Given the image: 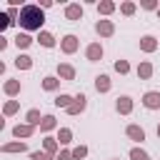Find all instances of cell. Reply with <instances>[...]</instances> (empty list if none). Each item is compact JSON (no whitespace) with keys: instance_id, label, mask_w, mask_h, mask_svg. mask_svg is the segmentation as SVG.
Segmentation results:
<instances>
[{"instance_id":"1","label":"cell","mask_w":160,"mask_h":160,"mask_svg":"<svg viewBox=\"0 0 160 160\" xmlns=\"http://www.w3.org/2000/svg\"><path fill=\"white\" fill-rule=\"evenodd\" d=\"M25 30H40L42 22H45V12L40 5H25L20 10V20H18Z\"/></svg>"},{"instance_id":"2","label":"cell","mask_w":160,"mask_h":160,"mask_svg":"<svg viewBox=\"0 0 160 160\" xmlns=\"http://www.w3.org/2000/svg\"><path fill=\"white\" fill-rule=\"evenodd\" d=\"M142 105H145L148 110H160V92H158V90H148V92L142 95Z\"/></svg>"},{"instance_id":"3","label":"cell","mask_w":160,"mask_h":160,"mask_svg":"<svg viewBox=\"0 0 160 160\" xmlns=\"http://www.w3.org/2000/svg\"><path fill=\"white\" fill-rule=\"evenodd\" d=\"M78 45H80V42H78L75 35H65V38L60 40V50H62L65 55H72V52L78 50Z\"/></svg>"},{"instance_id":"4","label":"cell","mask_w":160,"mask_h":160,"mask_svg":"<svg viewBox=\"0 0 160 160\" xmlns=\"http://www.w3.org/2000/svg\"><path fill=\"white\" fill-rule=\"evenodd\" d=\"M115 110H118L120 115H130V112H132V98L120 95V98H118V102H115Z\"/></svg>"},{"instance_id":"5","label":"cell","mask_w":160,"mask_h":160,"mask_svg":"<svg viewBox=\"0 0 160 160\" xmlns=\"http://www.w3.org/2000/svg\"><path fill=\"white\" fill-rule=\"evenodd\" d=\"M85 108H88V98H85V95L80 92V95H78V98L72 100V105L68 108V115H80V112H82Z\"/></svg>"},{"instance_id":"6","label":"cell","mask_w":160,"mask_h":160,"mask_svg":"<svg viewBox=\"0 0 160 160\" xmlns=\"http://www.w3.org/2000/svg\"><path fill=\"white\" fill-rule=\"evenodd\" d=\"M85 58H88L90 62H98V60L102 58V45H100V42H90L88 50H85Z\"/></svg>"},{"instance_id":"7","label":"cell","mask_w":160,"mask_h":160,"mask_svg":"<svg viewBox=\"0 0 160 160\" xmlns=\"http://www.w3.org/2000/svg\"><path fill=\"white\" fill-rule=\"evenodd\" d=\"M95 32H98V35H102V38H110V35L115 32V25H112L110 20H98V25H95Z\"/></svg>"},{"instance_id":"8","label":"cell","mask_w":160,"mask_h":160,"mask_svg":"<svg viewBox=\"0 0 160 160\" xmlns=\"http://www.w3.org/2000/svg\"><path fill=\"white\" fill-rule=\"evenodd\" d=\"M140 50H142V52H155V50H158V40H155L152 35H142V38H140Z\"/></svg>"},{"instance_id":"9","label":"cell","mask_w":160,"mask_h":160,"mask_svg":"<svg viewBox=\"0 0 160 160\" xmlns=\"http://www.w3.org/2000/svg\"><path fill=\"white\" fill-rule=\"evenodd\" d=\"M125 132H128V138L135 140V142H142V140H145V130H142L140 125H128Z\"/></svg>"},{"instance_id":"10","label":"cell","mask_w":160,"mask_h":160,"mask_svg":"<svg viewBox=\"0 0 160 160\" xmlns=\"http://www.w3.org/2000/svg\"><path fill=\"white\" fill-rule=\"evenodd\" d=\"M65 18H68V20H72V22H75V20H80V18H82V5H78V2L68 5V8H65Z\"/></svg>"},{"instance_id":"11","label":"cell","mask_w":160,"mask_h":160,"mask_svg":"<svg viewBox=\"0 0 160 160\" xmlns=\"http://www.w3.org/2000/svg\"><path fill=\"white\" fill-rule=\"evenodd\" d=\"M58 75H60L62 80H75V68L68 65V62H60V65H58Z\"/></svg>"},{"instance_id":"12","label":"cell","mask_w":160,"mask_h":160,"mask_svg":"<svg viewBox=\"0 0 160 160\" xmlns=\"http://www.w3.org/2000/svg\"><path fill=\"white\" fill-rule=\"evenodd\" d=\"M32 132H35V125H28V122H25V125H15V128H12V135H15V138H30Z\"/></svg>"},{"instance_id":"13","label":"cell","mask_w":160,"mask_h":160,"mask_svg":"<svg viewBox=\"0 0 160 160\" xmlns=\"http://www.w3.org/2000/svg\"><path fill=\"white\" fill-rule=\"evenodd\" d=\"M38 42H40L42 48H55V38H52L48 30H40V35H38Z\"/></svg>"},{"instance_id":"14","label":"cell","mask_w":160,"mask_h":160,"mask_svg":"<svg viewBox=\"0 0 160 160\" xmlns=\"http://www.w3.org/2000/svg\"><path fill=\"white\" fill-rule=\"evenodd\" d=\"M95 90L98 92H108L110 90V78L108 75H98L95 78Z\"/></svg>"},{"instance_id":"15","label":"cell","mask_w":160,"mask_h":160,"mask_svg":"<svg viewBox=\"0 0 160 160\" xmlns=\"http://www.w3.org/2000/svg\"><path fill=\"white\" fill-rule=\"evenodd\" d=\"M2 90H5V95H18L22 90V85H20V80H8L2 85Z\"/></svg>"},{"instance_id":"16","label":"cell","mask_w":160,"mask_h":160,"mask_svg":"<svg viewBox=\"0 0 160 160\" xmlns=\"http://www.w3.org/2000/svg\"><path fill=\"white\" fill-rule=\"evenodd\" d=\"M15 68L30 70V68H32V58H30V55H18V58H15Z\"/></svg>"},{"instance_id":"17","label":"cell","mask_w":160,"mask_h":160,"mask_svg":"<svg viewBox=\"0 0 160 160\" xmlns=\"http://www.w3.org/2000/svg\"><path fill=\"white\" fill-rule=\"evenodd\" d=\"M28 145L25 142H5L2 145V152H25Z\"/></svg>"},{"instance_id":"18","label":"cell","mask_w":160,"mask_h":160,"mask_svg":"<svg viewBox=\"0 0 160 160\" xmlns=\"http://www.w3.org/2000/svg\"><path fill=\"white\" fill-rule=\"evenodd\" d=\"M138 75H140L142 80H148V78L152 75V62H148V60L140 62V65H138Z\"/></svg>"},{"instance_id":"19","label":"cell","mask_w":160,"mask_h":160,"mask_svg":"<svg viewBox=\"0 0 160 160\" xmlns=\"http://www.w3.org/2000/svg\"><path fill=\"white\" fill-rule=\"evenodd\" d=\"M58 88H60V80L58 78H52V75L42 78V90H58Z\"/></svg>"},{"instance_id":"20","label":"cell","mask_w":160,"mask_h":160,"mask_svg":"<svg viewBox=\"0 0 160 160\" xmlns=\"http://www.w3.org/2000/svg\"><path fill=\"white\" fill-rule=\"evenodd\" d=\"M72 100H75V98H70V95H58L52 102H55V108H65V110H68V108L72 105Z\"/></svg>"},{"instance_id":"21","label":"cell","mask_w":160,"mask_h":160,"mask_svg":"<svg viewBox=\"0 0 160 160\" xmlns=\"http://www.w3.org/2000/svg\"><path fill=\"white\" fill-rule=\"evenodd\" d=\"M25 120H28V125H40L42 122V118H40V110H28V115H25Z\"/></svg>"},{"instance_id":"22","label":"cell","mask_w":160,"mask_h":160,"mask_svg":"<svg viewBox=\"0 0 160 160\" xmlns=\"http://www.w3.org/2000/svg\"><path fill=\"white\" fill-rule=\"evenodd\" d=\"M115 10V2H110V0H102V2H98V12L100 15H110Z\"/></svg>"},{"instance_id":"23","label":"cell","mask_w":160,"mask_h":160,"mask_svg":"<svg viewBox=\"0 0 160 160\" xmlns=\"http://www.w3.org/2000/svg\"><path fill=\"white\" fill-rule=\"evenodd\" d=\"M30 42H32V38H30L28 32H18V35H15V45H18V48H28Z\"/></svg>"},{"instance_id":"24","label":"cell","mask_w":160,"mask_h":160,"mask_svg":"<svg viewBox=\"0 0 160 160\" xmlns=\"http://www.w3.org/2000/svg\"><path fill=\"white\" fill-rule=\"evenodd\" d=\"M55 125H58V122H55V118H52V115H42V122H40V130H42V132L52 130Z\"/></svg>"},{"instance_id":"25","label":"cell","mask_w":160,"mask_h":160,"mask_svg":"<svg viewBox=\"0 0 160 160\" xmlns=\"http://www.w3.org/2000/svg\"><path fill=\"white\" fill-rule=\"evenodd\" d=\"M72 140V132H70V128H60V132H58V142L60 145H68Z\"/></svg>"},{"instance_id":"26","label":"cell","mask_w":160,"mask_h":160,"mask_svg":"<svg viewBox=\"0 0 160 160\" xmlns=\"http://www.w3.org/2000/svg\"><path fill=\"white\" fill-rule=\"evenodd\" d=\"M42 148H45L48 155H52V152L58 150V138H45V140H42Z\"/></svg>"},{"instance_id":"27","label":"cell","mask_w":160,"mask_h":160,"mask_svg":"<svg viewBox=\"0 0 160 160\" xmlns=\"http://www.w3.org/2000/svg\"><path fill=\"white\" fill-rule=\"evenodd\" d=\"M130 160H150V158H148V152L142 148H132L130 150Z\"/></svg>"},{"instance_id":"28","label":"cell","mask_w":160,"mask_h":160,"mask_svg":"<svg viewBox=\"0 0 160 160\" xmlns=\"http://www.w3.org/2000/svg\"><path fill=\"white\" fill-rule=\"evenodd\" d=\"M115 70H118L120 75H128V72H130V65H128V60H115Z\"/></svg>"},{"instance_id":"29","label":"cell","mask_w":160,"mask_h":160,"mask_svg":"<svg viewBox=\"0 0 160 160\" xmlns=\"http://www.w3.org/2000/svg\"><path fill=\"white\" fill-rule=\"evenodd\" d=\"M18 108H20V105H18V100H8V102H5V108H2V112H5V115H12V112H18Z\"/></svg>"},{"instance_id":"30","label":"cell","mask_w":160,"mask_h":160,"mask_svg":"<svg viewBox=\"0 0 160 160\" xmlns=\"http://www.w3.org/2000/svg\"><path fill=\"white\" fill-rule=\"evenodd\" d=\"M88 155V148L85 145H78L75 150H72V160H80V158H85Z\"/></svg>"},{"instance_id":"31","label":"cell","mask_w":160,"mask_h":160,"mask_svg":"<svg viewBox=\"0 0 160 160\" xmlns=\"http://www.w3.org/2000/svg\"><path fill=\"white\" fill-rule=\"evenodd\" d=\"M30 160H52V155H48L45 150H42V152L35 150V152H30Z\"/></svg>"},{"instance_id":"32","label":"cell","mask_w":160,"mask_h":160,"mask_svg":"<svg viewBox=\"0 0 160 160\" xmlns=\"http://www.w3.org/2000/svg\"><path fill=\"white\" fill-rule=\"evenodd\" d=\"M120 12H122V15H132V12H135V2H122V5H120Z\"/></svg>"},{"instance_id":"33","label":"cell","mask_w":160,"mask_h":160,"mask_svg":"<svg viewBox=\"0 0 160 160\" xmlns=\"http://www.w3.org/2000/svg\"><path fill=\"white\" fill-rule=\"evenodd\" d=\"M142 8H145V10H155L158 2H155V0H142Z\"/></svg>"},{"instance_id":"34","label":"cell","mask_w":160,"mask_h":160,"mask_svg":"<svg viewBox=\"0 0 160 160\" xmlns=\"http://www.w3.org/2000/svg\"><path fill=\"white\" fill-rule=\"evenodd\" d=\"M55 160H72V152H68V150H62V152H60V155H58Z\"/></svg>"},{"instance_id":"35","label":"cell","mask_w":160,"mask_h":160,"mask_svg":"<svg viewBox=\"0 0 160 160\" xmlns=\"http://www.w3.org/2000/svg\"><path fill=\"white\" fill-rule=\"evenodd\" d=\"M158 138H160V125H158Z\"/></svg>"},{"instance_id":"36","label":"cell","mask_w":160,"mask_h":160,"mask_svg":"<svg viewBox=\"0 0 160 160\" xmlns=\"http://www.w3.org/2000/svg\"><path fill=\"white\" fill-rule=\"evenodd\" d=\"M158 18H160V8H158Z\"/></svg>"}]
</instances>
